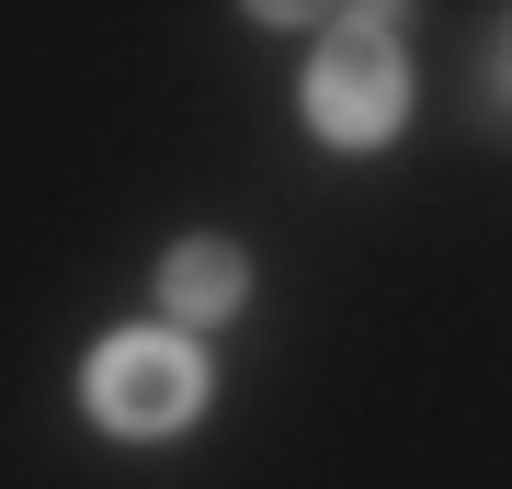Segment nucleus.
I'll return each instance as SVG.
<instances>
[{
  "instance_id": "1",
  "label": "nucleus",
  "mask_w": 512,
  "mask_h": 489,
  "mask_svg": "<svg viewBox=\"0 0 512 489\" xmlns=\"http://www.w3.org/2000/svg\"><path fill=\"white\" fill-rule=\"evenodd\" d=\"M399 114H410L399 23H387V12L330 23V35H319V57H308V126H319L330 148H376V137H399Z\"/></svg>"
},
{
  "instance_id": "2",
  "label": "nucleus",
  "mask_w": 512,
  "mask_h": 489,
  "mask_svg": "<svg viewBox=\"0 0 512 489\" xmlns=\"http://www.w3.org/2000/svg\"><path fill=\"white\" fill-rule=\"evenodd\" d=\"M92 410L114 433H183L205 410V364L194 342H171V330H114L92 353Z\"/></svg>"
},
{
  "instance_id": "3",
  "label": "nucleus",
  "mask_w": 512,
  "mask_h": 489,
  "mask_svg": "<svg viewBox=\"0 0 512 489\" xmlns=\"http://www.w3.org/2000/svg\"><path fill=\"white\" fill-rule=\"evenodd\" d=\"M239 296H251V262H239L228 239H183V251L160 262V308L171 319H239Z\"/></svg>"
}]
</instances>
